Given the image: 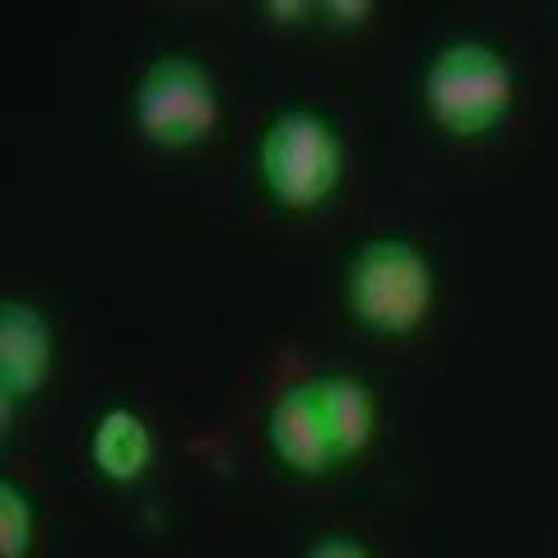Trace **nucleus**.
<instances>
[{
    "mask_svg": "<svg viewBox=\"0 0 558 558\" xmlns=\"http://www.w3.org/2000/svg\"><path fill=\"white\" fill-rule=\"evenodd\" d=\"M424 94H428L433 117L451 135H480L508 112L512 70L502 65L498 51H488L480 43H461V47H447L428 65Z\"/></svg>",
    "mask_w": 558,
    "mask_h": 558,
    "instance_id": "1",
    "label": "nucleus"
},
{
    "mask_svg": "<svg viewBox=\"0 0 558 558\" xmlns=\"http://www.w3.org/2000/svg\"><path fill=\"white\" fill-rule=\"evenodd\" d=\"M349 303L373 330H414L433 303V275L410 242H368L349 270Z\"/></svg>",
    "mask_w": 558,
    "mask_h": 558,
    "instance_id": "2",
    "label": "nucleus"
},
{
    "mask_svg": "<svg viewBox=\"0 0 558 558\" xmlns=\"http://www.w3.org/2000/svg\"><path fill=\"white\" fill-rule=\"evenodd\" d=\"M260 168H266V182L279 201L307 209L326 201L340 178V140L317 117L284 112L260 145Z\"/></svg>",
    "mask_w": 558,
    "mask_h": 558,
    "instance_id": "3",
    "label": "nucleus"
},
{
    "mask_svg": "<svg viewBox=\"0 0 558 558\" xmlns=\"http://www.w3.org/2000/svg\"><path fill=\"white\" fill-rule=\"evenodd\" d=\"M215 117L219 98L201 65L168 57L145 70L135 94V121L154 145H196L201 135L215 131Z\"/></svg>",
    "mask_w": 558,
    "mask_h": 558,
    "instance_id": "4",
    "label": "nucleus"
},
{
    "mask_svg": "<svg viewBox=\"0 0 558 558\" xmlns=\"http://www.w3.org/2000/svg\"><path fill=\"white\" fill-rule=\"evenodd\" d=\"M270 442L293 470H307V475H317L330 461H340L336 447H330L317 387H293L279 396V405L270 410Z\"/></svg>",
    "mask_w": 558,
    "mask_h": 558,
    "instance_id": "5",
    "label": "nucleus"
},
{
    "mask_svg": "<svg viewBox=\"0 0 558 558\" xmlns=\"http://www.w3.org/2000/svg\"><path fill=\"white\" fill-rule=\"evenodd\" d=\"M47 368H51L47 322L33 307L5 303V312H0V377H5V405L14 396L38 391Z\"/></svg>",
    "mask_w": 558,
    "mask_h": 558,
    "instance_id": "6",
    "label": "nucleus"
},
{
    "mask_svg": "<svg viewBox=\"0 0 558 558\" xmlns=\"http://www.w3.org/2000/svg\"><path fill=\"white\" fill-rule=\"evenodd\" d=\"M317 400H322V418L330 433V447L336 457H354V451L368 447L373 438V400L359 381L349 377H326L317 381Z\"/></svg>",
    "mask_w": 558,
    "mask_h": 558,
    "instance_id": "7",
    "label": "nucleus"
},
{
    "mask_svg": "<svg viewBox=\"0 0 558 558\" xmlns=\"http://www.w3.org/2000/svg\"><path fill=\"white\" fill-rule=\"evenodd\" d=\"M149 428L140 424L131 410L102 414V424L94 433V461L108 480H140V470L149 465Z\"/></svg>",
    "mask_w": 558,
    "mask_h": 558,
    "instance_id": "8",
    "label": "nucleus"
},
{
    "mask_svg": "<svg viewBox=\"0 0 558 558\" xmlns=\"http://www.w3.org/2000/svg\"><path fill=\"white\" fill-rule=\"evenodd\" d=\"M28 502L14 484H0V558H24L28 554Z\"/></svg>",
    "mask_w": 558,
    "mask_h": 558,
    "instance_id": "9",
    "label": "nucleus"
},
{
    "mask_svg": "<svg viewBox=\"0 0 558 558\" xmlns=\"http://www.w3.org/2000/svg\"><path fill=\"white\" fill-rule=\"evenodd\" d=\"M307 558H368V549L354 545V539H322Z\"/></svg>",
    "mask_w": 558,
    "mask_h": 558,
    "instance_id": "10",
    "label": "nucleus"
},
{
    "mask_svg": "<svg viewBox=\"0 0 558 558\" xmlns=\"http://www.w3.org/2000/svg\"><path fill=\"white\" fill-rule=\"evenodd\" d=\"M326 14H336V20H340V24H349V20H354V24H359V20H363V14H368V5H326Z\"/></svg>",
    "mask_w": 558,
    "mask_h": 558,
    "instance_id": "11",
    "label": "nucleus"
},
{
    "mask_svg": "<svg viewBox=\"0 0 558 558\" xmlns=\"http://www.w3.org/2000/svg\"><path fill=\"white\" fill-rule=\"evenodd\" d=\"M275 20H293V14H307V5H270Z\"/></svg>",
    "mask_w": 558,
    "mask_h": 558,
    "instance_id": "12",
    "label": "nucleus"
}]
</instances>
